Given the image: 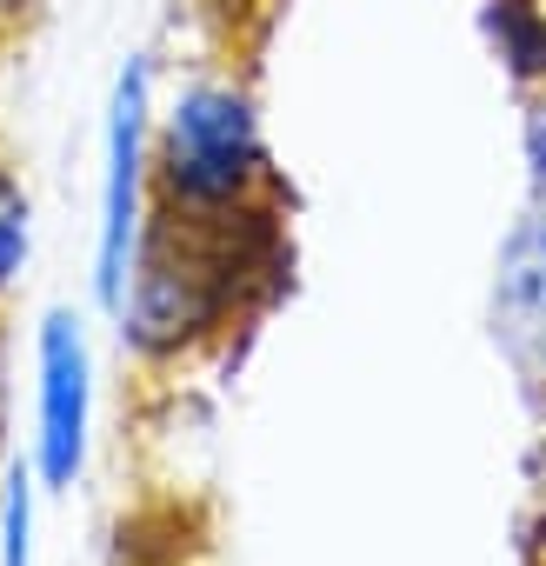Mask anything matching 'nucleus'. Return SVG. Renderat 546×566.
Here are the masks:
<instances>
[{
    "label": "nucleus",
    "mask_w": 546,
    "mask_h": 566,
    "mask_svg": "<svg viewBox=\"0 0 546 566\" xmlns=\"http://www.w3.org/2000/svg\"><path fill=\"white\" fill-rule=\"evenodd\" d=\"M266 174L260 154V127L246 94L233 87H187L160 127V187L167 207H193V213H220L240 207Z\"/></svg>",
    "instance_id": "1"
},
{
    "label": "nucleus",
    "mask_w": 546,
    "mask_h": 566,
    "mask_svg": "<svg viewBox=\"0 0 546 566\" xmlns=\"http://www.w3.org/2000/svg\"><path fill=\"white\" fill-rule=\"evenodd\" d=\"M147 67L134 61L114 87L107 120V193H101V301H127V260L140 240V180H147Z\"/></svg>",
    "instance_id": "2"
},
{
    "label": "nucleus",
    "mask_w": 546,
    "mask_h": 566,
    "mask_svg": "<svg viewBox=\"0 0 546 566\" xmlns=\"http://www.w3.org/2000/svg\"><path fill=\"white\" fill-rule=\"evenodd\" d=\"M87 453V340L67 314L41 334V473L48 486H67Z\"/></svg>",
    "instance_id": "3"
},
{
    "label": "nucleus",
    "mask_w": 546,
    "mask_h": 566,
    "mask_svg": "<svg viewBox=\"0 0 546 566\" xmlns=\"http://www.w3.org/2000/svg\"><path fill=\"white\" fill-rule=\"evenodd\" d=\"M493 321L506 354L526 367V380L546 387V200L519 220V233L500 253V294H493Z\"/></svg>",
    "instance_id": "4"
},
{
    "label": "nucleus",
    "mask_w": 546,
    "mask_h": 566,
    "mask_svg": "<svg viewBox=\"0 0 546 566\" xmlns=\"http://www.w3.org/2000/svg\"><path fill=\"white\" fill-rule=\"evenodd\" d=\"M21 260H28V193L0 174V287L14 280Z\"/></svg>",
    "instance_id": "5"
},
{
    "label": "nucleus",
    "mask_w": 546,
    "mask_h": 566,
    "mask_svg": "<svg viewBox=\"0 0 546 566\" xmlns=\"http://www.w3.org/2000/svg\"><path fill=\"white\" fill-rule=\"evenodd\" d=\"M28 526H34V486L14 467V480H8V546H0V566H28Z\"/></svg>",
    "instance_id": "6"
},
{
    "label": "nucleus",
    "mask_w": 546,
    "mask_h": 566,
    "mask_svg": "<svg viewBox=\"0 0 546 566\" xmlns=\"http://www.w3.org/2000/svg\"><path fill=\"white\" fill-rule=\"evenodd\" d=\"M526 147H533V180H539V200H546V101L533 107V127H526Z\"/></svg>",
    "instance_id": "7"
}]
</instances>
